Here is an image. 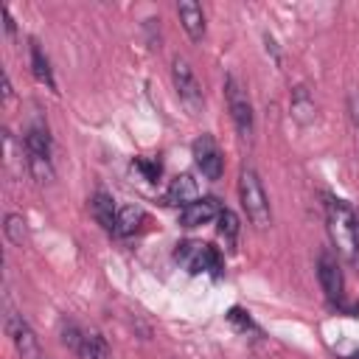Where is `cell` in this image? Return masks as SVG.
<instances>
[{"mask_svg": "<svg viewBox=\"0 0 359 359\" xmlns=\"http://www.w3.org/2000/svg\"><path fill=\"white\" fill-rule=\"evenodd\" d=\"M323 210H325V224H328V236L337 247V252L348 261L359 258V213L339 196L325 194L323 196Z\"/></svg>", "mask_w": 359, "mask_h": 359, "instance_id": "cell-1", "label": "cell"}, {"mask_svg": "<svg viewBox=\"0 0 359 359\" xmlns=\"http://www.w3.org/2000/svg\"><path fill=\"white\" fill-rule=\"evenodd\" d=\"M25 165L28 174L36 182H50L53 180V140L45 123H31L25 129Z\"/></svg>", "mask_w": 359, "mask_h": 359, "instance_id": "cell-2", "label": "cell"}, {"mask_svg": "<svg viewBox=\"0 0 359 359\" xmlns=\"http://www.w3.org/2000/svg\"><path fill=\"white\" fill-rule=\"evenodd\" d=\"M238 199H241V208H244L247 219L258 230H266L272 224L269 199H266L264 182H261V177H258V171L252 165H244L241 174H238Z\"/></svg>", "mask_w": 359, "mask_h": 359, "instance_id": "cell-3", "label": "cell"}, {"mask_svg": "<svg viewBox=\"0 0 359 359\" xmlns=\"http://www.w3.org/2000/svg\"><path fill=\"white\" fill-rule=\"evenodd\" d=\"M174 258L180 266H185L191 275H210V278H222L224 272V261L222 252L205 241L196 238H185L174 247Z\"/></svg>", "mask_w": 359, "mask_h": 359, "instance_id": "cell-4", "label": "cell"}, {"mask_svg": "<svg viewBox=\"0 0 359 359\" xmlns=\"http://www.w3.org/2000/svg\"><path fill=\"white\" fill-rule=\"evenodd\" d=\"M224 101H227V109H230V118H233V126H236L238 137L250 140L252 129H255V112H252V101H250L247 87L233 73L224 76Z\"/></svg>", "mask_w": 359, "mask_h": 359, "instance_id": "cell-5", "label": "cell"}, {"mask_svg": "<svg viewBox=\"0 0 359 359\" xmlns=\"http://www.w3.org/2000/svg\"><path fill=\"white\" fill-rule=\"evenodd\" d=\"M171 79H174V87H177V95H180L182 107L191 115H199L202 107H205V95H202V84H199V79L191 70L185 56H174L171 59Z\"/></svg>", "mask_w": 359, "mask_h": 359, "instance_id": "cell-6", "label": "cell"}, {"mask_svg": "<svg viewBox=\"0 0 359 359\" xmlns=\"http://www.w3.org/2000/svg\"><path fill=\"white\" fill-rule=\"evenodd\" d=\"M6 331H8L14 348H17V353H20L22 359H45V356H42V348H39V339H36L34 328L28 325V320H25L22 314L8 311V314H6Z\"/></svg>", "mask_w": 359, "mask_h": 359, "instance_id": "cell-7", "label": "cell"}, {"mask_svg": "<svg viewBox=\"0 0 359 359\" xmlns=\"http://www.w3.org/2000/svg\"><path fill=\"white\" fill-rule=\"evenodd\" d=\"M191 151H194V163H196V168L202 171L205 180H210V182L213 180H222V174H224V157H222L219 143L210 135L196 137L194 146H191Z\"/></svg>", "mask_w": 359, "mask_h": 359, "instance_id": "cell-8", "label": "cell"}, {"mask_svg": "<svg viewBox=\"0 0 359 359\" xmlns=\"http://www.w3.org/2000/svg\"><path fill=\"white\" fill-rule=\"evenodd\" d=\"M314 269H317V280H320L325 297L334 300V303H339L342 300V292H345V278H342V266H339L337 255L331 250H320Z\"/></svg>", "mask_w": 359, "mask_h": 359, "instance_id": "cell-9", "label": "cell"}, {"mask_svg": "<svg viewBox=\"0 0 359 359\" xmlns=\"http://www.w3.org/2000/svg\"><path fill=\"white\" fill-rule=\"evenodd\" d=\"M219 210H222V205L216 196H199L191 205L180 208V224L182 227H202V224L213 222L219 216Z\"/></svg>", "mask_w": 359, "mask_h": 359, "instance_id": "cell-10", "label": "cell"}, {"mask_svg": "<svg viewBox=\"0 0 359 359\" xmlns=\"http://www.w3.org/2000/svg\"><path fill=\"white\" fill-rule=\"evenodd\" d=\"M90 210H93V219L107 230V233H115V227H118V205H115V199H112V194H107V191H95L93 196H90Z\"/></svg>", "mask_w": 359, "mask_h": 359, "instance_id": "cell-11", "label": "cell"}, {"mask_svg": "<svg viewBox=\"0 0 359 359\" xmlns=\"http://www.w3.org/2000/svg\"><path fill=\"white\" fill-rule=\"evenodd\" d=\"M177 14H180V22H182L185 34L194 42H199L205 36V11H202V6L196 0H182L177 6Z\"/></svg>", "mask_w": 359, "mask_h": 359, "instance_id": "cell-12", "label": "cell"}, {"mask_svg": "<svg viewBox=\"0 0 359 359\" xmlns=\"http://www.w3.org/2000/svg\"><path fill=\"white\" fill-rule=\"evenodd\" d=\"M289 109H292V118L300 123V126H309L314 118H317V104H314V95L309 93V87L297 84L289 95Z\"/></svg>", "mask_w": 359, "mask_h": 359, "instance_id": "cell-13", "label": "cell"}, {"mask_svg": "<svg viewBox=\"0 0 359 359\" xmlns=\"http://www.w3.org/2000/svg\"><path fill=\"white\" fill-rule=\"evenodd\" d=\"M194 199H199V182L191 177V174H180L168 182V191H165V202L168 205H191Z\"/></svg>", "mask_w": 359, "mask_h": 359, "instance_id": "cell-14", "label": "cell"}, {"mask_svg": "<svg viewBox=\"0 0 359 359\" xmlns=\"http://www.w3.org/2000/svg\"><path fill=\"white\" fill-rule=\"evenodd\" d=\"M143 224H146V213H143V208H137V205H123V208L118 210V227H115V236L129 238V236L140 233Z\"/></svg>", "mask_w": 359, "mask_h": 359, "instance_id": "cell-15", "label": "cell"}, {"mask_svg": "<svg viewBox=\"0 0 359 359\" xmlns=\"http://www.w3.org/2000/svg\"><path fill=\"white\" fill-rule=\"evenodd\" d=\"M31 70H34V76H36L42 84H48V90H56V79H53V70H50V59L45 56V50L39 48L36 39H31Z\"/></svg>", "mask_w": 359, "mask_h": 359, "instance_id": "cell-16", "label": "cell"}, {"mask_svg": "<svg viewBox=\"0 0 359 359\" xmlns=\"http://www.w3.org/2000/svg\"><path fill=\"white\" fill-rule=\"evenodd\" d=\"M216 222H219V236L224 238V244L230 247V250H236V244H238V233H241V224H238V216L230 210V208H222L219 210V216H216Z\"/></svg>", "mask_w": 359, "mask_h": 359, "instance_id": "cell-17", "label": "cell"}, {"mask_svg": "<svg viewBox=\"0 0 359 359\" xmlns=\"http://www.w3.org/2000/svg\"><path fill=\"white\" fill-rule=\"evenodd\" d=\"M81 356L84 359H112V351H109V342L98 331H84Z\"/></svg>", "mask_w": 359, "mask_h": 359, "instance_id": "cell-18", "label": "cell"}, {"mask_svg": "<svg viewBox=\"0 0 359 359\" xmlns=\"http://www.w3.org/2000/svg\"><path fill=\"white\" fill-rule=\"evenodd\" d=\"M3 233H6V238H8L11 244L22 247V241H25V219H22L20 213H6Z\"/></svg>", "mask_w": 359, "mask_h": 359, "instance_id": "cell-19", "label": "cell"}, {"mask_svg": "<svg viewBox=\"0 0 359 359\" xmlns=\"http://www.w3.org/2000/svg\"><path fill=\"white\" fill-rule=\"evenodd\" d=\"M62 342L73 351V353H79L81 356V345H84V328H79L73 320H65L62 323Z\"/></svg>", "mask_w": 359, "mask_h": 359, "instance_id": "cell-20", "label": "cell"}, {"mask_svg": "<svg viewBox=\"0 0 359 359\" xmlns=\"http://www.w3.org/2000/svg\"><path fill=\"white\" fill-rule=\"evenodd\" d=\"M227 320H230V323H233L238 331H244V334H247V331H255V334H261V328L252 323V317H250L244 309H238V306H233V309L227 311Z\"/></svg>", "mask_w": 359, "mask_h": 359, "instance_id": "cell-21", "label": "cell"}, {"mask_svg": "<svg viewBox=\"0 0 359 359\" xmlns=\"http://www.w3.org/2000/svg\"><path fill=\"white\" fill-rule=\"evenodd\" d=\"M135 168H137V171H143V177H146L149 182H157V177H160V171H163L157 160H143V157H137V160H135Z\"/></svg>", "mask_w": 359, "mask_h": 359, "instance_id": "cell-22", "label": "cell"}, {"mask_svg": "<svg viewBox=\"0 0 359 359\" xmlns=\"http://www.w3.org/2000/svg\"><path fill=\"white\" fill-rule=\"evenodd\" d=\"M348 118L353 126H359V90L348 93Z\"/></svg>", "mask_w": 359, "mask_h": 359, "instance_id": "cell-23", "label": "cell"}, {"mask_svg": "<svg viewBox=\"0 0 359 359\" xmlns=\"http://www.w3.org/2000/svg\"><path fill=\"white\" fill-rule=\"evenodd\" d=\"M0 17H3V28H6V34L14 36V34H17V25H14V17H11V11H8L6 6L0 8Z\"/></svg>", "mask_w": 359, "mask_h": 359, "instance_id": "cell-24", "label": "cell"}, {"mask_svg": "<svg viewBox=\"0 0 359 359\" xmlns=\"http://www.w3.org/2000/svg\"><path fill=\"white\" fill-rule=\"evenodd\" d=\"M3 98H6V101L11 98V81H8V73H3Z\"/></svg>", "mask_w": 359, "mask_h": 359, "instance_id": "cell-25", "label": "cell"}]
</instances>
